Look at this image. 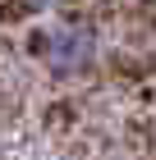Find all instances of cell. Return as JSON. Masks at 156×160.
Masks as SVG:
<instances>
[{"label":"cell","instance_id":"6da1fadb","mask_svg":"<svg viewBox=\"0 0 156 160\" xmlns=\"http://www.w3.org/2000/svg\"><path fill=\"white\" fill-rule=\"evenodd\" d=\"M32 55H37V64L55 82H78L101 60V37H96V28L83 23V18H55V23L37 28Z\"/></svg>","mask_w":156,"mask_h":160},{"label":"cell","instance_id":"7a4b0ae2","mask_svg":"<svg viewBox=\"0 0 156 160\" xmlns=\"http://www.w3.org/2000/svg\"><path fill=\"white\" fill-rule=\"evenodd\" d=\"M23 5H32V9H60V5H69V0H23Z\"/></svg>","mask_w":156,"mask_h":160},{"label":"cell","instance_id":"3957f363","mask_svg":"<svg viewBox=\"0 0 156 160\" xmlns=\"http://www.w3.org/2000/svg\"><path fill=\"white\" fill-rule=\"evenodd\" d=\"M138 5H156V0H138Z\"/></svg>","mask_w":156,"mask_h":160}]
</instances>
